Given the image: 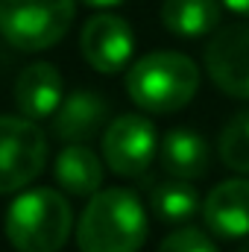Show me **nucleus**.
<instances>
[{"label":"nucleus","mask_w":249,"mask_h":252,"mask_svg":"<svg viewBox=\"0 0 249 252\" xmlns=\"http://www.w3.org/2000/svg\"><path fill=\"white\" fill-rule=\"evenodd\" d=\"M147 241V211L129 188L97 190L76 223L79 252H138Z\"/></svg>","instance_id":"f257e3e1"},{"label":"nucleus","mask_w":249,"mask_h":252,"mask_svg":"<svg viewBox=\"0 0 249 252\" xmlns=\"http://www.w3.org/2000/svg\"><path fill=\"white\" fill-rule=\"evenodd\" d=\"M199 91L196 62L176 50H156L129 67L126 94L141 112L170 115L185 109Z\"/></svg>","instance_id":"f03ea898"},{"label":"nucleus","mask_w":249,"mask_h":252,"mask_svg":"<svg viewBox=\"0 0 249 252\" xmlns=\"http://www.w3.org/2000/svg\"><path fill=\"white\" fill-rule=\"evenodd\" d=\"M70 202L53 188L24 190L6 211V238L18 252H59L70 238Z\"/></svg>","instance_id":"7ed1b4c3"},{"label":"nucleus","mask_w":249,"mask_h":252,"mask_svg":"<svg viewBox=\"0 0 249 252\" xmlns=\"http://www.w3.org/2000/svg\"><path fill=\"white\" fill-rule=\"evenodd\" d=\"M76 15L73 0H0V35L27 53L59 44Z\"/></svg>","instance_id":"20e7f679"},{"label":"nucleus","mask_w":249,"mask_h":252,"mask_svg":"<svg viewBox=\"0 0 249 252\" xmlns=\"http://www.w3.org/2000/svg\"><path fill=\"white\" fill-rule=\"evenodd\" d=\"M47 164V138L30 118L0 115V193L24 190Z\"/></svg>","instance_id":"39448f33"},{"label":"nucleus","mask_w":249,"mask_h":252,"mask_svg":"<svg viewBox=\"0 0 249 252\" xmlns=\"http://www.w3.org/2000/svg\"><path fill=\"white\" fill-rule=\"evenodd\" d=\"M103 161L112 173L135 179L144 176L158 153V135L144 115H118L103 132Z\"/></svg>","instance_id":"423d86ee"},{"label":"nucleus","mask_w":249,"mask_h":252,"mask_svg":"<svg viewBox=\"0 0 249 252\" xmlns=\"http://www.w3.org/2000/svg\"><path fill=\"white\" fill-rule=\"evenodd\" d=\"M205 70L223 94L249 100V24H232L214 32L205 47Z\"/></svg>","instance_id":"0eeeda50"},{"label":"nucleus","mask_w":249,"mask_h":252,"mask_svg":"<svg viewBox=\"0 0 249 252\" xmlns=\"http://www.w3.org/2000/svg\"><path fill=\"white\" fill-rule=\"evenodd\" d=\"M79 50L85 62L100 73H118L129 64L132 50H135V35L132 27L124 18L100 12L85 21L82 35H79Z\"/></svg>","instance_id":"6e6552de"},{"label":"nucleus","mask_w":249,"mask_h":252,"mask_svg":"<svg viewBox=\"0 0 249 252\" xmlns=\"http://www.w3.org/2000/svg\"><path fill=\"white\" fill-rule=\"evenodd\" d=\"M202 220L217 238H249V179H226L202 202Z\"/></svg>","instance_id":"1a4fd4ad"},{"label":"nucleus","mask_w":249,"mask_h":252,"mask_svg":"<svg viewBox=\"0 0 249 252\" xmlns=\"http://www.w3.org/2000/svg\"><path fill=\"white\" fill-rule=\"evenodd\" d=\"M62 91H64L62 73L50 62L27 64L15 79V103H18L21 115L30 118V121L53 118L64 100Z\"/></svg>","instance_id":"9d476101"},{"label":"nucleus","mask_w":249,"mask_h":252,"mask_svg":"<svg viewBox=\"0 0 249 252\" xmlns=\"http://www.w3.org/2000/svg\"><path fill=\"white\" fill-rule=\"evenodd\" d=\"M109 121V103L91 91V88H79L73 94H67L62 106L53 115V135L67 144H82L88 138H94Z\"/></svg>","instance_id":"9b49d317"},{"label":"nucleus","mask_w":249,"mask_h":252,"mask_svg":"<svg viewBox=\"0 0 249 252\" xmlns=\"http://www.w3.org/2000/svg\"><path fill=\"white\" fill-rule=\"evenodd\" d=\"M161 167L173 179H199L208 170V141L193 129H170L158 144Z\"/></svg>","instance_id":"f8f14e48"},{"label":"nucleus","mask_w":249,"mask_h":252,"mask_svg":"<svg viewBox=\"0 0 249 252\" xmlns=\"http://www.w3.org/2000/svg\"><path fill=\"white\" fill-rule=\"evenodd\" d=\"M53 176L62 185V190L73 193V196H94L97 190H103L100 188L103 185V161L91 147L67 144L56 156Z\"/></svg>","instance_id":"ddd939ff"},{"label":"nucleus","mask_w":249,"mask_h":252,"mask_svg":"<svg viewBox=\"0 0 249 252\" xmlns=\"http://www.w3.org/2000/svg\"><path fill=\"white\" fill-rule=\"evenodd\" d=\"M161 24L179 38L208 35L220 24V3L217 0H164Z\"/></svg>","instance_id":"4468645a"},{"label":"nucleus","mask_w":249,"mask_h":252,"mask_svg":"<svg viewBox=\"0 0 249 252\" xmlns=\"http://www.w3.org/2000/svg\"><path fill=\"white\" fill-rule=\"evenodd\" d=\"M150 205L156 211L158 220L164 223H185L196 211H202L199 205V193L187 179H167L158 182L150 190Z\"/></svg>","instance_id":"2eb2a0df"},{"label":"nucleus","mask_w":249,"mask_h":252,"mask_svg":"<svg viewBox=\"0 0 249 252\" xmlns=\"http://www.w3.org/2000/svg\"><path fill=\"white\" fill-rule=\"evenodd\" d=\"M220 158L229 170L249 173V109L238 112L220 135Z\"/></svg>","instance_id":"dca6fc26"},{"label":"nucleus","mask_w":249,"mask_h":252,"mask_svg":"<svg viewBox=\"0 0 249 252\" xmlns=\"http://www.w3.org/2000/svg\"><path fill=\"white\" fill-rule=\"evenodd\" d=\"M158 252H217L214 241L202 232V229H193V226H182L176 232H170Z\"/></svg>","instance_id":"f3484780"},{"label":"nucleus","mask_w":249,"mask_h":252,"mask_svg":"<svg viewBox=\"0 0 249 252\" xmlns=\"http://www.w3.org/2000/svg\"><path fill=\"white\" fill-rule=\"evenodd\" d=\"M223 3L238 15H249V0H223Z\"/></svg>","instance_id":"a211bd4d"},{"label":"nucleus","mask_w":249,"mask_h":252,"mask_svg":"<svg viewBox=\"0 0 249 252\" xmlns=\"http://www.w3.org/2000/svg\"><path fill=\"white\" fill-rule=\"evenodd\" d=\"M82 3H88V6H94V9H109V6H118V3H124V0H82Z\"/></svg>","instance_id":"6ab92c4d"},{"label":"nucleus","mask_w":249,"mask_h":252,"mask_svg":"<svg viewBox=\"0 0 249 252\" xmlns=\"http://www.w3.org/2000/svg\"><path fill=\"white\" fill-rule=\"evenodd\" d=\"M238 252H249V238H247V241H244V247H241V250H238Z\"/></svg>","instance_id":"aec40b11"}]
</instances>
